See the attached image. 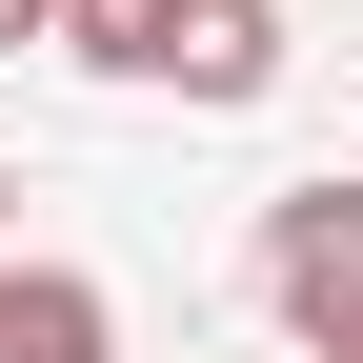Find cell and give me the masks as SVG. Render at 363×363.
I'll return each mask as SVG.
<instances>
[{"mask_svg":"<svg viewBox=\"0 0 363 363\" xmlns=\"http://www.w3.org/2000/svg\"><path fill=\"white\" fill-rule=\"evenodd\" d=\"M283 61H303L283 0H182V21H162V101H222V121H242V101H283Z\"/></svg>","mask_w":363,"mask_h":363,"instance_id":"6da1fadb","label":"cell"},{"mask_svg":"<svg viewBox=\"0 0 363 363\" xmlns=\"http://www.w3.org/2000/svg\"><path fill=\"white\" fill-rule=\"evenodd\" d=\"M242 262H262V303H283V323H303V303H323V283H363V182H283Z\"/></svg>","mask_w":363,"mask_h":363,"instance_id":"7a4b0ae2","label":"cell"},{"mask_svg":"<svg viewBox=\"0 0 363 363\" xmlns=\"http://www.w3.org/2000/svg\"><path fill=\"white\" fill-rule=\"evenodd\" d=\"M0 363H121V303L81 283V262H40V242H0Z\"/></svg>","mask_w":363,"mask_h":363,"instance_id":"3957f363","label":"cell"},{"mask_svg":"<svg viewBox=\"0 0 363 363\" xmlns=\"http://www.w3.org/2000/svg\"><path fill=\"white\" fill-rule=\"evenodd\" d=\"M162 21L182 0H61V61L81 81H162Z\"/></svg>","mask_w":363,"mask_h":363,"instance_id":"277c9868","label":"cell"},{"mask_svg":"<svg viewBox=\"0 0 363 363\" xmlns=\"http://www.w3.org/2000/svg\"><path fill=\"white\" fill-rule=\"evenodd\" d=\"M283 343H303V363H363V283H323V303H303Z\"/></svg>","mask_w":363,"mask_h":363,"instance_id":"5b68a950","label":"cell"},{"mask_svg":"<svg viewBox=\"0 0 363 363\" xmlns=\"http://www.w3.org/2000/svg\"><path fill=\"white\" fill-rule=\"evenodd\" d=\"M21 40H61V0H0V61H21Z\"/></svg>","mask_w":363,"mask_h":363,"instance_id":"8992f818","label":"cell"},{"mask_svg":"<svg viewBox=\"0 0 363 363\" xmlns=\"http://www.w3.org/2000/svg\"><path fill=\"white\" fill-rule=\"evenodd\" d=\"M0 242H21V162H0Z\"/></svg>","mask_w":363,"mask_h":363,"instance_id":"52a82bcc","label":"cell"}]
</instances>
